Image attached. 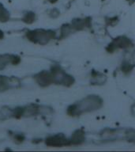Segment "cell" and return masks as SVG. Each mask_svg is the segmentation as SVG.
Here are the masks:
<instances>
[{
  "label": "cell",
  "instance_id": "cell-1",
  "mask_svg": "<svg viewBox=\"0 0 135 152\" xmlns=\"http://www.w3.org/2000/svg\"><path fill=\"white\" fill-rule=\"evenodd\" d=\"M54 37V33L51 30L44 29H34L28 31L26 33V37L28 40L35 44L45 45Z\"/></svg>",
  "mask_w": 135,
  "mask_h": 152
},
{
  "label": "cell",
  "instance_id": "cell-2",
  "mask_svg": "<svg viewBox=\"0 0 135 152\" xmlns=\"http://www.w3.org/2000/svg\"><path fill=\"white\" fill-rule=\"evenodd\" d=\"M36 80L37 83L41 86H47L53 82L52 74L48 73L47 71H41L36 76Z\"/></svg>",
  "mask_w": 135,
  "mask_h": 152
},
{
  "label": "cell",
  "instance_id": "cell-3",
  "mask_svg": "<svg viewBox=\"0 0 135 152\" xmlns=\"http://www.w3.org/2000/svg\"><path fill=\"white\" fill-rule=\"evenodd\" d=\"M46 144L47 146H53V147H59L66 143V140L62 135H54L50 136L46 140Z\"/></svg>",
  "mask_w": 135,
  "mask_h": 152
},
{
  "label": "cell",
  "instance_id": "cell-4",
  "mask_svg": "<svg viewBox=\"0 0 135 152\" xmlns=\"http://www.w3.org/2000/svg\"><path fill=\"white\" fill-rule=\"evenodd\" d=\"M39 107L35 104H31L28 106L25 107V112H24V116H32L39 113Z\"/></svg>",
  "mask_w": 135,
  "mask_h": 152
},
{
  "label": "cell",
  "instance_id": "cell-5",
  "mask_svg": "<svg viewBox=\"0 0 135 152\" xmlns=\"http://www.w3.org/2000/svg\"><path fill=\"white\" fill-rule=\"evenodd\" d=\"M13 55H0V70L4 69L9 64L12 63Z\"/></svg>",
  "mask_w": 135,
  "mask_h": 152
},
{
  "label": "cell",
  "instance_id": "cell-6",
  "mask_svg": "<svg viewBox=\"0 0 135 152\" xmlns=\"http://www.w3.org/2000/svg\"><path fill=\"white\" fill-rule=\"evenodd\" d=\"M9 19V13L6 8L0 3V21L7 22Z\"/></svg>",
  "mask_w": 135,
  "mask_h": 152
},
{
  "label": "cell",
  "instance_id": "cell-7",
  "mask_svg": "<svg viewBox=\"0 0 135 152\" xmlns=\"http://www.w3.org/2000/svg\"><path fill=\"white\" fill-rule=\"evenodd\" d=\"M9 87V80L7 76L0 75V92L7 90Z\"/></svg>",
  "mask_w": 135,
  "mask_h": 152
},
{
  "label": "cell",
  "instance_id": "cell-8",
  "mask_svg": "<svg viewBox=\"0 0 135 152\" xmlns=\"http://www.w3.org/2000/svg\"><path fill=\"white\" fill-rule=\"evenodd\" d=\"M36 19V14L33 12H27L26 14H25L24 18H22V21L26 24H32L35 21Z\"/></svg>",
  "mask_w": 135,
  "mask_h": 152
},
{
  "label": "cell",
  "instance_id": "cell-9",
  "mask_svg": "<svg viewBox=\"0 0 135 152\" xmlns=\"http://www.w3.org/2000/svg\"><path fill=\"white\" fill-rule=\"evenodd\" d=\"M12 116V109H9L7 107H4L0 110V120H6L9 117H11Z\"/></svg>",
  "mask_w": 135,
  "mask_h": 152
},
{
  "label": "cell",
  "instance_id": "cell-10",
  "mask_svg": "<svg viewBox=\"0 0 135 152\" xmlns=\"http://www.w3.org/2000/svg\"><path fill=\"white\" fill-rule=\"evenodd\" d=\"M25 107H17L12 110V116L15 118H20L24 116Z\"/></svg>",
  "mask_w": 135,
  "mask_h": 152
},
{
  "label": "cell",
  "instance_id": "cell-11",
  "mask_svg": "<svg viewBox=\"0 0 135 152\" xmlns=\"http://www.w3.org/2000/svg\"><path fill=\"white\" fill-rule=\"evenodd\" d=\"M14 139L17 143H21L25 140V136L22 134H17V135H14Z\"/></svg>",
  "mask_w": 135,
  "mask_h": 152
},
{
  "label": "cell",
  "instance_id": "cell-12",
  "mask_svg": "<svg viewBox=\"0 0 135 152\" xmlns=\"http://www.w3.org/2000/svg\"><path fill=\"white\" fill-rule=\"evenodd\" d=\"M3 37H4V33L0 29V40H2Z\"/></svg>",
  "mask_w": 135,
  "mask_h": 152
},
{
  "label": "cell",
  "instance_id": "cell-13",
  "mask_svg": "<svg viewBox=\"0 0 135 152\" xmlns=\"http://www.w3.org/2000/svg\"><path fill=\"white\" fill-rule=\"evenodd\" d=\"M50 2H56V0H50Z\"/></svg>",
  "mask_w": 135,
  "mask_h": 152
}]
</instances>
